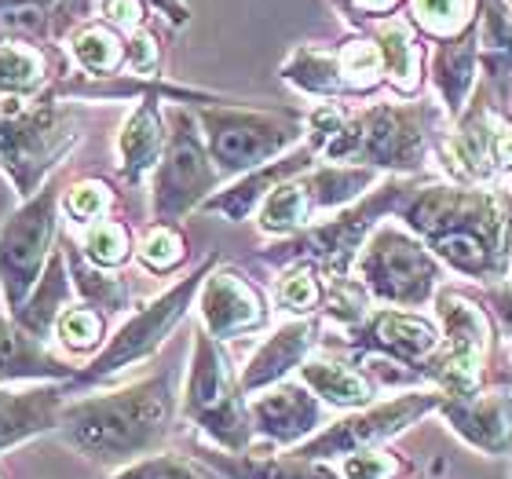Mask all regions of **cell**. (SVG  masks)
Masks as SVG:
<instances>
[{"label": "cell", "mask_w": 512, "mask_h": 479, "mask_svg": "<svg viewBox=\"0 0 512 479\" xmlns=\"http://www.w3.org/2000/svg\"><path fill=\"white\" fill-rule=\"evenodd\" d=\"M395 472H399V461L384 450H363L341 461V479H395Z\"/></svg>", "instance_id": "cell-41"}, {"label": "cell", "mask_w": 512, "mask_h": 479, "mask_svg": "<svg viewBox=\"0 0 512 479\" xmlns=\"http://www.w3.org/2000/svg\"><path fill=\"white\" fill-rule=\"evenodd\" d=\"M480 88L502 118H512V11L509 0H480Z\"/></svg>", "instance_id": "cell-22"}, {"label": "cell", "mask_w": 512, "mask_h": 479, "mask_svg": "<svg viewBox=\"0 0 512 479\" xmlns=\"http://www.w3.org/2000/svg\"><path fill=\"white\" fill-rule=\"evenodd\" d=\"M443 333L432 319H425L421 311H403V308H374L370 319L352 330L348 337H341V348H348L352 355H384L421 370L432 355H436Z\"/></svg>", "instance_id": "cell-15"}, {"label": "cell", "mask_w": 512, "mask_h": 479, "mask_svg": "<svg viewBox=\"0 0 512 479\" xmlns=\"http://www.w3.org/2000/svg\"><path fill=\"white\" fill-rule=\"evenodd\" d=\"M165 121H169V147H165V158L154 172L150 213H154V224L180 227L183 216L202 209L213 198L224 172L216 169L213 154L205 147L202 125L194 118V110L176 103L165 110Z\"/></svg>", "instance_id": "cell-10"}, {"label": "cell", "mask_w": 512, "mask_h": 479, "mask_svg": "<svg viewBox=\"0 0 512 479\" xmlns=\"http://www.w3.org/2000/svg\"><path fill=\"white\" fill-rule=\"evenodd\" d=\"M322 344V319L311 315V319H293L286 326H278L271 337H267L260 348L253 352V359L246 362V370L238 377L242 392L256 395L264 388H275L282 384L293 370H300L308 362L311 348Z\"/></svg>", "instance_id": "cell-21"}, {"label": "cell", "mask_w": 512, "mask_h": 479, "mask_svg": "<svg viewBox=\"0 0 512 479\" xmlns=\"http://www.w3.org/2000/svg\"><path fill=\"white\" fill-rule=\"evenodd\" d=\"M443 403L439 388H410V392L395 395L388 403H370L363 410L348 414L344 421H333L330 428H322L319 436H311L304 447L297 450L300 458L322 461V458H352L363 450H374L388 436L403 432L417 421V417L432 414Z\"/></svg>", "instance_id": "cell-13"}, {"label": "cell", "mask_w": 512, "mask_h": 479, "mask_svg": "<svg viewBox=\"0 0 512 479\" xmlns=\"http://www.w3.org/2000/svg\"><path fill=\"white\" fill-rule=\"evenodd\" d=\"M483 304H487V311H491L494 326L502 330L505 344H509V355H512V286L509 282L487 286L483 289Z\"/></svg>", "instance_id": "cell-44"}, {"label": "cell", "mask_w": 512, "mask_h": 479, "mask_svg": "<svg viewBox=\"0 0 512 479\" xmlns=\"http://www.w3.org/2000/svg\"><path fill=\"white\" fill-rule=\"evenodd\" d=\"M439 414L469 447L483 454L512 450V392L509 388H480L472 395H443Z\"/></svg>", "instance_id": "cell-17"}, {"label": "cell", "mask_w": 512, "mask_h": 479, "mask_svg": "<svg viewBox=\"0 0 512 479\" xmlns=\"http://www.w3.org/2000/svg\"><path fill=\"white\" fill-rule=\"evenodd\" d=\"M278 74L286 85H293L300 96L322 99V103H341L348 99L344 88L341 63H337V48H322V44H297L293 52L282 59Z\"/></svg>", "instance_id": "cell-28"}, {"label": "cell", "mask_w": 512, "mask_h": 479, "mask_svg": "<svg viewBox=\"0 0 512 479\" xmlns=\"http://www.w3.org/2000/svg\"><path fill=\"white\" fill-rule=\"evenodd\" d=\"M509 11H512V0H509Z\"/></svg>", "instance_id": "cell-47"}, {"label": "cell", "mask_w": 512, "mask_h": 479, "mask_svg": "<svg viewBox=\"0 0 512 479\" xmlns=\"http://www.w3.org/2000/svg\"><path fill=\"white\" fill-rule=\"evenodd\" d=\"M333 4L355 30H366L370 22L392 19V15H399L406 8V0H333Z\"/></svg>", "instance_id": "cell-43"}, {"label": "cell", "mask_w": 512, "mask_h": 479, "mask_svg": "<svg viewBox=\"0 0 512 479\" xmlns=\"http://www.w3.org/2000/svg\"><path fill=\"white\" fill-rule=\"evenodd\" d=\"M114 187L107 180H77L66 187L63 194V205H66V216H70V224H77L81 231L99 220H107L110 209H114Z\"/></svg>", "instance_id": "cell-40"}, {"label": "cell", "mask_w": 512, "mask_h": 479, "mask_svg": "<svg viewBox=\"0 0 512 479\" xmlns=\"http://www.w3.org/2000/svg\"><path fill=\"white\" fill-rule=\"evenodd\" d=\"M202 330L216 341H238L267 326V300L238 267H213L198 289Z\"/></svg>", "instance_id": "cell-16"}, {"label": "cell", "mask_w": 512, "mask_h": 479, "mask_svg": "<svg viewBox=\"0 0 512 479\" xmlns=\"http://www.w3.org/2000/svg\"><path fill=\"white\" fill-rule=\"evenodd\" d=\"M165 99L216 103V96H209V92L169 85V81H161V85L150 88L147 96H139L118 132V172L128 187H139L147 176H154L161 158H165V147H169V121H165V107H161Z\"/></svg>", "instance_id": "cell-14"}, {"label": "cell", "mask_w": 512, "mask_h": 479, "mask_svg": "<svg viewBox=\"0 0 512 479\" xmlns=\"http://www.w3.org/2000/svg\"><path fill=\"white\" fill-rule=\"evenodd\" d=\"M59 183H44L30 202H22L0 227V300L8 315L30 300V293L41 282L44 267L55 253L59 235Z\"/></svg>", "instance_id": "cell-11"}, {"label": "cell", "mask_w": 512, "mask_h": 479, "mask_svg": "<svg viewBox=\"0 0 512 479\" xmlns=\"http://www.w3.org/2000/svg\"><path fill=\"white\" fill-rule=\"evenodd\" d=\"M242 395L246 392H242L235 366L220 348V341L205 330H194L191 373H187V388H183V414L231 454H242L253 439V417H249V403Z\"/></svg>", "instance_id": "cell-9"}, {"label": "cell", "mask_w": 512, "mask_h": 479, "mask_svg": "<svg viewBox=\"0 0 512 479\" xmlns=\"http://www.w3.org/2000/svg\"><path fill=\"white\" fill-rule=\"evenodd\" d=\"M377 41L384 55V74H388V88H392L399 99H417L421 88H425L428 77V48L425 37L417 33V26L406 19V11L392 15V19L370 22L366 30Z\"/></svg>", "instance_id": "cell-23"}, {"label": "cell", "mask_w": 512, "mask_h": 479, "mask_svg": "<svg viewBox=\"0 0 512 479\" xmlns=\"http://www.w3.org/2000/svg\"><path fill=\"white\" fill-rule=\"evenodd\" d=\"M414 180L417 176H388V180L377 183L366 198H359V202L341 209V213H333L330 220L311 224L308 231H300V235L267 245L264 260L275 267L311 260V264L322 271L326 282L352 278L355 260L363 253L366 238L374 235L388 216H395V209H399V202L406 198V191L414 187Z\"/></svg>", "instance_id": "cell-5"}, {"label": "cell", "mask_w": 512, "mask_h": 479, "mask_svg": "<svg viewBox=\"0 0 512 479\" xmlns=\"http://www.w3.org/2000/svg\"><path fill=\"white\" fill-rule=\"evenodd\" d=\"M63 253H66L70 282H74V289L81 293V304H92V308H99L103 315H114V311L128 308L132 289L125 286V278L96 267L85 253H81V245H74V242H63Z\"/></svg>", "instance_id": "cell-32"}, {"label": "cell", "mask_w": 512, "mask_h": 479, "mask_svg": "<svg viewBox=\"0 0 512 479\" xmlns=\"http://www.w3.org/2000/svg\"><path fill=\"white\" fill-rule=\"evenodd\" d=\"M300 381L308 384L322 403L337 406V410H363V406L374 403L377 392V384L355 362L333 359V355H319V359L304 362L300 366Z\"/></svg>", "instance_id": "cell-29"}, {"label": "cell", "mask_w": 512, "mask_h": 479, "mask_svg": "<svg viewBox=\"0 0 512 479\" xmlns=\"http://www.w3.org/2000/svg\"><path fill=\"white\" fill-rule=\"evenodd\" d=\"M337 63H341V77L348 96H374V92L388 88L384 55L370 33H355L344 44H337Z\"/></svg>", "instance_id": "cell-33"}, {"label": "cell", "mask_w": 512, "mask_h": 479, "mask_svg": "<svg viewBox=\"0 0 512 479\" xmlns=\"http://www.w3.org/2000/svg\"><path fill=\"white\" fill-rule=\"evenodd\" d=\"M81 253L96 267H103V271H114V267L132 260L136 245H132V231H128L125 220L107 216V220H99V224L81 231Z\"/></svg>", "instance_id": "cell-36"}, {"label": "cell", "mask_w": 512, "mask_h": 479, "mask_svg": "<svg viewBox=\"0 0 512 479\" xmlns=\"http://www.w3.org/2000/svg\"><path fill=\"white\" fill-rule=\"evenodd\" d=\"M63 48L77 74L96 77V81L128 74V37L118 26H110V22H103V19L74 26V30L63 37Z\"/></svg>", "instance_id": "cell-27"}, {"label": "cell", "mask_w": 512, "mask_h": 479, "mask_svg": "<svg viewBox=\"0 0 512 479\" xmlns=\"http://www.w3.org/2000/svg\"><path fill=\"white\" fill-rule=\"evenodd\" d=\"M172 370L154 373L110 395H92L63 406L59 432L85 458L114 465V461L150 454L169 436L172 421Z\"/></svg>", "instance_id": "cell-2"}, {"label": "cell", "mask_w": 512, "mask_h": 479, "mask_svg": "<svg viewBox=\"0 0 512 479\" xmlns=\"http://www.w3.org/2000/svg\"><path fill=\"white\" fill-rule=\"evenodd\" d=\"M406 19L425 41H450L465 33L480 15V0H406Z\"/></svg>", "instance_id": "cell-34"}, {"label": "cell", "mask_w": 512, "mask_h": 479, "mask_svg": "<svg viewBox=\"0 0 512 479\" xmlns=\"http://www.w3.org/2000/svg\"><path fill=\"white\" fill-rule=\"evenodd\" d=\"M509 286H512V271H509Z\"/></svg>", "instance_id": "cell-46"}, {"label": "cell", "mask_w": 512, "mask_h": 479, "mask_svg": "<svg viewBox=\"0 0 512 479\" xmlns=\"http://www.w3.org/2000/svg\"><path fill=\"white\" fill-rule=\"evenodd\" d=\"M319 158H322V150L315 147L311 139H304L297 150H289L286 158L267 161L260 169L238 176L231 187L216 191L213 198L202 205V213L224 216L227 224H242V220H249L253 213H260V205L267 202V194L275 191L278 183H286V180H293V176H300V172H308Z\"/></svg>", "instance_id": "cell-18"}, {"label": "cell", "mask_w": 512, "mask_h": 479, "mask_svg": "<svg viewBox=\"0 0 512 479\" xmlns=\"http://www.w3.org/2000/svg\"><path fill=\"white\" fill-rule=\"evenodd\" d=\"M447 118V110L425 96L348 110L337 136L322 147V158L366 165L392 176H417L436 154H443V143L450 136L443 132Z\"/></svg>", "instance_id": "cell-3"}, {"label": "cell", "mask_w": 512, "mask_h": 479, "mask_svg": "<svg viewBox=\"0 0 512 479\" xmlns=\"http://www.w3.org/2000/svg\"><path fill=\"white\" fill-rule=\"evenodd\" d=\"M114 479H209L202 469H194L191 461L183 458H150L139 461L132 469L118 472Z\"/></svg>", "instance_id": "cell-42"}, {"label": "cell", "mask_w": 512, "mask_h": 479, "mask_svg": "<svg viewBox=\"0 0 512 479\" xmlns=\"http://www.w3.org/2000/svg\"><path fill=\"white\" fill-rule=\"evenodd\" d=\"M216 472L227 479H341L337 469H326L322 461L308 458H246V454H202Z\"/></svg>", "instance_id": "cell-31"}, {"label": "cell", "mask_w": 512, "mask_h": 479, "mask_svg": "<svg viewBox=\"0 0 512 479\" xmlns=\"http://www.w3.org/2000/svg\"><path fill=\"white\" fill-rule=\"evenodd\" d=\"M249 417H253V432H260L278 447H293V443H308L319 432L322 399L308 384L282 381L249 403Z\"/></svg>", "instance_id": "cell-20"}, {"label": "cell", "mask_w": 512, "mask_h": 479, "mask_svg": "<svg viewBox=\"0 0 512 479\" xmlns=\"http://www.w3.org/2000/svg\"><path fill=\"white\" fill-rule=\"evenodd\" d=\"M59 0H0V33L52 44V15Z\"/></svg>", "instance_id": "cell-39"}, {"label": "cell", "mask_w": 512, "mask_h": 479, "mask_svg": "<svg viewBox=\"0 0 512 479\" xmlns=\"http://www.w3.org/2000/svg\"><path fill=\"white\" fill-rule=\"evenodd\" d=\"M70 297H74V282L66 275V253H63V245H59L52 253V260H48V267H44L37 289L30 293V300H26L11 319L19 322L26 333H33L37 341H48L55 333L59 315L70 308Z\"/></svg>", "instance_id": "cell-30"}, {"label": "cell", "mask_w": 512, "mask_h": 479, "mask_svg": "<svg viewBox=\"0 0 512 479\" xmlns=\"http://www.w3.org/2000/svg\"><path fill=\"white\" fill-rule=\"evenodd\" d=\"M275 304L278 311H286L293 319H311L319 315L326 304V278L311 260H297L286 264L275 282Z\"/></svg>", "instance_id": "cell-35"}, {"label": "cell", "mask_w": 512, "mask_h": 479, "mask_svg": "<svg viewBox=\"0 0 512 479\" xmlns=\"http://www.w3.org/2000/svg\"><path fill=\"white\" fill-rule=\"evenodd\" d=\"M205 147L224 176H246L267 161L286 158L308 139V118L297 110H256L231 103H202L194 110Z\"/></svg>", "instance_id": "cell-6"}, {"label": "cell", "mask_w": 512, "mask_h": 479, "mask_svg": "<svg viewBox=\"0 0 512 479\" xmlns=\"http://www.w3.org/2000/svg\"><path fill=\"white\" fill-rule=\"evenodd\" d=\"M77 143V110L55 88L41 96H0V172L22 202L41 191Z\"/></svg>", "instance_id": "cell-4"}, {"label": "cell", "mask_w": 512, "mask_h": 479, "mask_svg": "<svg viewBox=\"0 0 512 479\" xmlns=\"http://www.w3.org/2000/svg\"><path fill=\"white\" fill-rule=\"evenodd\" d=\"M55 337L63 341V348H70L74 355L96 352L103 337H107V315L92 304H74L66 308L55 322Z\"/></svg>", "instance_id": "cell-38"}, {"label": "cell", "mask_w": 512, "mask_h": 479, "mask_svg": "<svg viewBox=\"0 0 512 479\" xmlns=\"http://www.w3.org/2000/svg\"><path fill=\"white\" fill-rule=\"evenodd\" d=\"M439 319L436 355L421 366L425 381L443 395H472L483 388V373L494 348V319L483 300L469 297L465 289L443 286L432 300Z\"/></svg>", "instance_id": "cell-8"}, {"label": "cell", "mask_w": 512, "mask_h": 479, "mask_svg": "<svg viewBox=\"0 0 512 479\" xmlns=\"http://www.w3.org/2000/svg\"><path fill=\"white\" fill-rule=\"evenodd\" d=\"M494 172L512 180V118L494 121Z\"/></svg>", "instance_id": "cell-45"}, {"label": "cell", "mask_w": 512, "mask_h": 479, "mask_svg": "<svg viewBox=\"0 0 512 479\" xmlns=\"http://www.w3.org/2000/svg\"><path fill=\"white\" fill-rule=\"evenodd\" d=\"M428 85L439 96V107L447 110L450 121H458L469 110L480 88V22L428 48Z\"/></svg>", "instance_id": "cell-19"}, {"label": "cell", "mask_w": 512, "mask_h": 479, "mask_svg": "<svg viewBox=\"0 0 512 479\" xmlns=\"http://www.w3.org/2000/svg\"><path fill=\"white\" fill-rule=\"evenodd\" d=\"M74 366L55 359L44 341L26 333L11 315H0V381H74Z\"/></svg>", "instance_id": "cell-26"}, {"label": "cell", "mask_w": 512, "mask_h": 479, "mask_svg": "<svg viewBox=\"0 0 512 479\" xmlns=\"http://www.w3.org/2000/svg\"><path fill=\"white\" fill-rule=\"evenodd\" d=\"M63 406L66 384H41V388H26V392L0 388V450L55 428L63 417Z\"/></svg>", "instance_id": "cell-25"}, {"label": "cell", "mask_w": 512, "mask_h": 479, "mask_svg": "<svg viewBox=\"0 0 512 479\" xmlns=\"http://www.w3.org/2000/svg\"><path fill=\"white\" fill-rule=\"evenodd\" d=\"M136 260L150 275H172L187 260V238L176 224H150L136 245Z\"/></svg>", "instance_id": "cell-37"}, {"label": "cell", "mask_w": 512, "mask_h": 479, "mask_svg": "<svg viewBox=\"0 0 512 479\" xmlns=\"http://www.w3.org/2000/svg\"><path fill=\"white\" fill-rule=\"evenodd\" d=\"M70 74V59L48 41L0 33V96H41Z\"/></svg>", "instance_id": "cell-24"}, {"label": "cell", "mask_w": 512, "mask_h": 479, "mask_svg": "<svg viewBox=\"0 0 512 479\" xmlns=\"http://www.w3.org/2000/svg\"><path fill=\"white\" fill-rule=\"evenodd\" d=\"M355 275L377 304L417 311L432 304L443 289V264L410 227L384 220L366 238L363 253L355 260Z\"/></svg>", "instance_id": "cell-7"}, {"label": "cell", "mask_w": 512, "mask_h": 479, "mask_svg": "<svg viewBox=\"0 0 512 479\" xmlns=\"http://www.w3.org/2000/svg\"><path fill=\"white\" fill-rule=\"evenodd\" d=\"M395 220L410 227L450 271L483 286L509 282L512 191L417 176L395 209Z\"/></svg>", "instance_id": "cell-1"}, {"label": "cell", "mask_w": 512, "mask_h": 479, "mask_svg": "<svg viewBox=\"0 0 512 479\" xmlns=\"http://www.w3.org/2000/svg\"><path fill=\"white\" fill-rule=\"evenodd\" d=\"M213 267H216V256H205L191 275L180 278L176 286L165 289V293H161V297H154L150 304H143V308H139L128 322H121L118 333L107 341V348L88 362L85 370L77 373L74 384L110 381V377H114V373H121L125 366H132V362L147 359V355L158 352L161 344H165V337H169V333L183 322V315H187V308L194 304V297H198V289H202L205 275H209Z\"/></svg>", "instance_id": "cell-12"}]
</instances>
